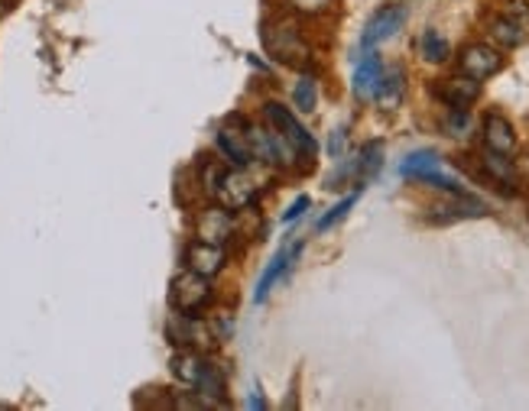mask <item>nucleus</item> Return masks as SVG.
Segmentation results:
<instances>
[{
    "label": "nucleus",
    "instance_id": "1",
    "mask_svg": "<svg viewBox=\"0 0 529 411\" xmlns=\"http://www.w3.org/2000/svg\"><path fill=\"white\" fill-rule=\"evenodd\" d=\"M211 298H215L211 282L192 269L179 272L169 286V305H172V311H179V315H201V311L211 305Z\"/></svg>",
    "mask_w": 529,
    "mask_h": 411
},
{
    "label": "nucleus",
    "instance_id": "2",
    "mask_svg": "<svg viewBox=\"0 0 529 411\" xmlns=\"http://www.w3.org/2000/svg\"><path fill=\"white\" fill-rule=\"evenodd\" d=\"M257 195H260V188H257L254 175L247 169H234V165H228V169L221 172V178H218L215 191H211V201L215 205H221L224 211H244V207H250L257 201Z\"/></svg>",
    "mask_w": 529,
    "mask_h": 411
},
{
    "label": "nucleus",
    "instance_id": "3",
    "mask_svg": "<svg viewBox=\"0 0 529 411\" xmlns=\"http://www.w3.org/2000/svg\"><path fill=\"white\" fill-rule=\"evenodd\" d=\"M218 153L224 155L228 165L234 169H250L254 165V143H250V124L244 117L224 120L218 130Z\"/></svg>",
    "mask_w": 529,
    "mask_h": 411
},
{
    "label": "nucleus",
    "instance_id": "4",
    "mask_svg": "<svg viewBox=\"0 0 529 411\" xmlns=\"http://www.w3.org/2000/svg\"><path fill=\"white\" fill-rule=\"evenodd\" d=\"M263 120H267V126H273L276 133H283L286 140L296 146L299 155H306V159H312L315 153H319V143H315V136L306 130V126L299 124L296 114L286 107V104L280 101H267L263 104Z\"/></svg>",
    "mask_w": 529,
    "mask_h": 411
},
{
    "label": "nucleus",
    "instance_id": "5",
    "mask_svg": "<svg viewBox=\"0 0 529 411\" xmlns=\"http://www.w3.org/2000/svg\"><path fill=\"white\" fill-rule=\"evenodd\" d=\"M406 20H410L406 4H387V7H381L377 14L371 16V20H367L364 36H361V45H364V49H373V45L387 43V39H393L396 33L406 26Z\"/></svg>",
    "mask_w": 529,
    "mask_h": 411
},
{
    "label": "nucleus",
    "instance_id": "6",
    "mask_svg": "<svg viewBox=\"0 0 529 411\" xmlns=\"http://www.w3.org/2000/svg\"><path fill=\"white\" fill-rule=\"evenodd\" d=\"M458 65H462V72L471 75V78L487 81L504 68V55L487 43H468L458 52Z\"/></svg>",
    "mask_w": 529,
    "mask_h": 411
},
{
    "label": "nucleus",
    "instance_id": "7",
    "mask_svg": "<svg viewBox=\"0 0 529 411\" xmlns=\"http://www.w3.org/2000/svg\"><path fill=\"white\" fill-rule=\"evenodd\" d=\"M263 39H267L270 52H273L276 59L290 62V65L306 62L309 49H306V43H302V36H299V30L296 26H290V23H276V33L267 30L263 33Z\"/></svg>",
    "mask_w": 529,
    "mask_h": 411
},
{
    "label": "nucleus",
    "instance_id": "8",
    "mask_svg": "<svg viewBox=\"0 0 529 411\" xmlns=\"http://www.w3.org/2000/svg\"><path fill=\"white\" fill-rule=\"evenodd\" d=\"M435 97L455 107V111H468L471 104L481 97V81L471 78V75H452V78H442V85H435Z\"/></svg>",
    "mask_w": 529,
    "mask_h": 411
},
{
    "label": "nucleus",
    "instance_id": "9",
    "mask_svg": "<svg viewBox=\"0 0 529 411\" xmlns=\"http://www.w3.org/2000/svg\"><path fill=\"white\" fill-rule=\"evenodd\" d=\"M228 256H224V246H215V243H205V240H192L186 250V269L198 272L205 279H215L218 272L224 269Z\"/></svg>",
    "mask_w": 529,
    "mask_h": 411
},
{
    "label": "nucleus",
    "instance_id": "10",
    "mask_svg": "<svg viewBox=\"0 0 529 411\" xmlns=\"http://www.w3.org/2000/svg\"><path fill=\"white\" fill-rule=\"evenodd\" d=\"M195 240H205V243H215V246H224V243L234 236V221H231V211H224L221 205L209 207L205 214H198V224H195Z\"/></svg>",
    "mask_w": 529,
    "mask_h": 411
},
{
    "label": "nucleus",
    "instance_id": "11",
    "mask_svg": "<svg viewBox=\"0 0 529 411\" xmlns=\"http://www.w3.org/2000/svg\"><path fill=\"white\" fill-rule=\"evenodd\" d=\"M205 366H209V360H205L198 350H192V346H182V350H176L169 356V373L176 376L182 386H188V389H195V386H198Z\"/></svg>",
    "mask_w": 529,
    "mask_h": 411
},
{
    "label": "nucleus",
    "instance_id": "12",
    "mask_svg": "<svg viewBox=\"0 0 529 411\" xmlns=\"http://www.w3.org/2000/svg\"><path fill=\"white\" fill-rule=\"evenodd\" d=\"M484 146L493 149V153H504V155H510L516 149V130L504 114L491 111L484 117Z\"/></svg>",
    "mask_w": 529,
    "mask_h": 411
},
{
    "label": "nucleus",
    "instance_id": "13",
    "mask_svg": "<svg viewBox=\"0 0 529 411\" xmlns=\"http://www.w3.org/2000/svg\"><path fill=\"white\" fill-rule=\"evenodd\" d=\"M432 221L435 224H448V221H464V217H484L487 214V205L484 201L471 198V195H464V191H458L455 201H448V205H439L432 207Z\"/></svg>",
    "mask_w": 529,
    "mask_h": 411
},
{
    "label": "nucleus",
    "instance_id": "14",
    "mask_svg": "<svg viewBox=\"0 0 529 411\" xmlns=\"http://www.w3.org/2000/svg\"><path fill=\"white\" fill-rule=\"evenodd\" d=\"M402 97H406V72L396 65V68H390V72H383L381 85L373 91V101H377L381 111H396L402 104Z\"/></svg>",
    "mask_w": 529,
    "mask_h": 411
},
{
    "label": "nucleus",
    "instance_id": "15",
    "mask_svg": "<svg viewBox=\"0 0 529 411\" xmlns=\"http://www.w3.org/2000/svg\"><path fill=\"white\" fill-rule=\"evenodd\" d=\"M383 78V62L377 52H367L364 59L358 62V68H354V81H351V88H354V95L358 97H373V91H377V85H381Z\"/></svg>",
    "mask_w": 529,
    "mask_h": 411
},
{
    "label": "nucleus",
    "instance_id": "16",
    "mask_svg": "<svg viewBox=\"0 0 529 411\" xmlns=\"http://www.w3.org/2000/svg\"><path fill=\"white\" fill-rule=\"evenodd\" d=\"M299 253H302V243H296V246H292V250L276 253V256L270 259V266H267V269H263L260 282H257L254 301H263V298H267L270 292H273V286H276V282H280V279H283V276H286V269H290V266H292V259H296Z\"/></svg>",
    "mask_w": 529,
    "mask_h": 411
},
{
    "label": "nucleus",
    "instance_id": "17",
    "mask_svg": "<svg viewBox=\"0 0 529 411\" xmlns=\"http://www.w3.org/2000/svg\"><path fill=\"white\" fill-rule=\"evenodd\" d=\"M481 165H484L487 178H491L493 185H504L507 191H516V185H520V172H516V165H514L510 155L487 149V153L481 155Z\"/></svg>",
    "mask_w": 529,
    "mask_h": 411
},
{
    "label": "nucleus",
    "instance_id": "18",
    "mask_svg": "<svg viewBox=\"0 0 529 411\" xmlns=\"http://www.w3.org/2000/svg\"><path fill=\"white\" fill-rule=\"evenodd\" d=\"M442 169V159L439 153H432V149H416V153H410L406 159H402L400 172L406 178H419V182H425V178L432 175V172Z\"/></svg>",
    "mask_w": 529,
    "mask_h": 411
},
{
    "label": "nucleus",
    "instance_id": "19",
    "mask_svg": "<svg viewBox=\"0 0 529 411\" xmlns=\"http://www.w3.org/2000/svg\"><path fill=\"white\" fill-rule=\"evenodd\" d=\"M487 33H491L493 43L504 45V49H516V45L526 39V33H523V23L510 20V16H493V20L487 23Z\"/></svg>",
    "mask_w": 529,
    "mask_h": 411
},
{
    "label": "nucleus",
    "instance_id": "20",
    "mask_svg": "<svg viewBox=\"0 0 529 411\" xmlns=\"http://www.w3.org/2000/svg\"><path fill=\"white\" fill-rule=\"evenodd\" d=\"M419 55H422L425 62H432V65H442V62L452 55V45H448V39L442 36L439 30H425L422 36H419Z\"/></svg>",
    "mask_w": 529,
    "mask_h": 411
},
{
    "label": "nucleus",
    "instance_id": "21",
    "mask_svg": "<svg viewBox=\"0 0 529 411\" xmlns=\"http://www.w3.org/2000/svg\"><path fill=\"white\" fill-rule=\"evenodd\" d=\"M292 104H296L299 114H312L319 107V88H315V78L312 75H302L292 88Z\"/></svg>",
    "mask_w": 529,
    "mask_h": 411
},
{
    "label": "nucleus",
    "instance_id": "22",
    "mask_svg": "<svg viewBox=\"0 0 529 411\" xmlns=\"http://www.w3.org/2000/svg\"><path fill=\"white\" fill-rule=\"evenodd\" d=\"M383 169V143H364L361 149V159H358V175L361 178H373L377 172Z\"/></svg>",
    "mask_w": 529,
    "mask_h": 411
},
{
    "label": "nucleus",
    "instance_id": "23",
    "mask_svg": "<svg viewBox=\"0 0 529 411\" xmlns=\"http://www.w3.org/2000/svg\"><path fill=\"white\" fill-rule=\"evenodd\" d=\"M354 201H358V195H348V198H344V201H338V205L331 207V211L325 214V217H321L319 227H315V230H319V234H325V230H331L338 221H344V214H348L351 207H354Z\"/></svg>",
    "mask_w": 529,
    "mask_h": 411
},
{
    "label": "nucleus",
    "instance_id": "24",
    "mask_svg": "<svg viewBox=\"0 0 529 411\" xmlns=\"http://www.w3.org/2000/svg\"><path fill=\"white\" fill-rule=\"evenodd\" d=\"M442 126H445V133L448 136H468V130H471V117H468V111H448V117L442 120Z\"/></svg>",
    "mask_w": 529,
    "mask_h": 411
},
{
    "label": "nucleus",
    "instance_id": "25",
    "mask_svg": "<svg viewBox=\"0 0 529 411\" xmlns=\"http://www.w3.org/2000/svg\"><path fill=\"white\" fill-rule=\"evenodd\" d=\"M286 4L302 16H321V14H329L335 0H286Z\"/></svg>",
    "mask_w": 529,
    "mask_h": 411
},
{
    "label": "nucleus",
    "instance_id": "26",
    "mask_svg": "<svg viewBox=\"0 0 529 411\" xmlns=\"http://www.w3.org/2000/svg\"><path fill=\"white\" fill-rule=\"evenodd\" d=\"M516 23H529V0H507V14Z\"/></svg>",
    "mask_w": 529,
    "mask_h": 411
},
{
    "label": "nucleus",
    "instance_id": "27",
    "mask_svg": "<svg viewBox=\"0 0 529 411\" xmlns=\"http://www.w3.org/2000/svg\"><path fill=\"white\" fill-rule=\"evenodd\" d=\"M344 143H348V130L341 126V130L331 133V140H329V155H335V159H338V155L344 153Z\"/></svg>",
    "mask_w": 529,
    "mask_h": 411
},
{
    "label": "nucleus",
    "instance_id": "28",
    "mask_svg": "<svg viewBox=\"0 0 529 411\" xmlns=\"http://www.w3.org/2000/svg\"><path fill=\"white\" fill-rule=\"evenodd\" d=\"M306 207H309V198H306V195H302V198L292 201L290 211L283 214V224H292V221H296V217H299V214H306Z\"/></svg>",
    "mask_w": 529,
    "mask_h": 411
},
{
    "label": "nucleus",
    "instance_id": "29",
    "mask_svg": "<svg viewBox=\"0 0 529 411\" xmlns=\"http://www.w3.org/2000/svg\"><path fill=\"white\" fill-rule=\"evenodd\" d=\"M247 408H267V402H263V396H254V398H247Z\"/></svg>",
    "mask_w": 529,
    "mask_h": 411
}]
</instances>
